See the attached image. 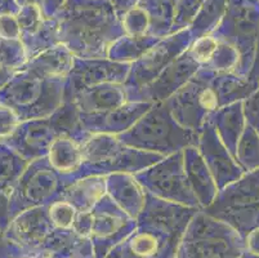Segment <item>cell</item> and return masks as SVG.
I'll return each instance as SVG.
<instances>
[{
	"instance_id": "60d3db41",
	"label": "cell",
	"mask_w": 259,
	"mask_h": 258,
	"mask_svg": "<svg viewBox=\"0 0 259 258\" xmlns=\"http://www.w3.org/2000/svg\"><path fill=\"white\" fill-rule=\"evenodd\" d=\"M0 39L20 40V26L16 16H0Z\"/></svg>"
},
{
	"instance_id": "d590c367",
	"label": "cell",
	"mask_w": 259,
	"mask_h": 258,
	"mask_svg": "<svg viewBox=\"0 0 259 258\" xmlns=\"http://www.w3.org/2000/svg\"><path fill=\"white\" fill-rule=\"evenodd\" d=\"M48 212L54 226L61 230H74L72 227H74L77 210L70 203L58 199L56 202L48 204Z\"/></svg>"
},
{
	"instance_id": "603a6c76",
	"label": "cell",
	"mask_w": 259,
	"mask_h": 258,
	"mask_svg": "<svg viewBox=\"0 0 259 258\" xmlns=\"http://www.w3.org/2000/svg\"><path fill=\"white\" fill-rule=\"evenodd\" d=\"M206 122L213 125L223 145L235 158L237 142L246 125L242 101L217 108L209 115Z\"/></svg>"
},
{
	"instance_id": "8d00e7d4",
	"label": "cell",
	"mask_w": 259,
	"mask_h": 258,
	"mask_svg": "<svg viewBox=\"0 0 259 258\" xmlns=\"http://www.w3.org/2000/svg\"><path fill=\"white\" fill-rule=\"evenodd\" d=\"M218 43L220 42L214 36H211L210 34L204 35V36L192 40L187 51L190 56L199 63L200 67H202L209 62L213 53L215 52L217 47H218Z\"/></svg>"
},
{
	"instance_id": "ba28073f",
	"label": "cell",
	"mask_w": 259,
	"mask_h": 258,
	"mask_svg": "<svg viewBox=\"0 0 259 258\" xmlns=\"http://www.w3.org/2000/svg\"><path fill=\"white\" fill-rule=\"evenodd\" d=\"M202 210L232 227L244 239L259 227V169L245 172L218 190L211 204Z\"/></svg>"
},
{
	"instance_id": "f1b7e54d",
	"label": "cell",
	"mask_w": 259,
	"mask_h": 258,
	"mask_svg": "<svg viewBox=\"0 0 259 258\" xmlns=\"http://www.w3.org/2000/svg\"><path fill=\"white\" fill-rule=\"evenodd\" d=\"M160 39L162 38L148 36V35H141V36L122 35L108 47L107 58L115 62L133 63L134 61L141 58L148 49H151L157 42H160Z\"/></svg>"
},
{
	"instance_id": "7c38bea8",
	"label": "cell",
	"mask_w": 259,
	"mask_h": 258,
	"mask_svg": "<svg viewBox=\"0 0 259 258\" xmlns=\"http://www.w3.org/2000/svg\"><path fill=\"white\" fill-rule=\"evenodd\" d=\"M146 193L165 202L200 209L188 185L183 167V150L164 156L155 164L134 174Z\"/></svg>"
},
{
	"instance_id": "d4e9b609",
	"label": "cell",
	"mask_w": 259,
	"mask_h": 258,
	"mask_svg": "<svg viewBox=\"0 0 259 258\" xmlns=\"http://www.w3.org/2000/svg\"><path fill=\"white\" fill-rule=\"evenodd\" d=\"M80 146L81 145L70 137H60L52 143L47 155L52 167L57 170L67 185H70L83 162Z\"/></svg>"
},
{
	"instance_id": "e575fe53",
	"label": "cell",
	"mask_w": 259,
	"mask_h": 258,
	"mask_svg": "<svg viewBox=\"0 0 259 258\" xmlns=\"http://www.w3.org/2000/svg\"><path fill=\"white\" fill-rule=\"evenodd\" d=\"M202 3L204 0H177L176 14H174L170 34H176L181 30L188 28L191 22L196 17Z\"/></svg>"
},
{
	"instance_id": "484cf974",
	"label": "cell",
	"mask_w": 259,
	"mask_h": 258,
	"mask_svg": "<svg viewBox=\"0 0 259 258\" xmlns=\"http://www.w3.org/2000/svg\"><path fill=\"white\" fill-rule=\"evenodd\" d=\"M106 194V177L92 176L67 185L60 199L70 203L77 212H87Z\"/></svg>"
},
{
	"instance_id": "4316f807",
	"label": "cell",
	"mask_w": 259,
	"mask_h": 258,
	"mask_svg": "<svg viewBox=\"0 0 259 258\" xmlns=\"http://www.w3.org/2000/svg\"><path fill=\"white\" fill-rule=\"evenodd\" d=\"M213 88L218 99V106L223 107L246 99L258 88V85L235 72H215Z\"/></svg>"
},
{
	"instance_id": "ee69618b",
	"label": "cell",
	"mask_w": 259,
	"mask_h": 258,
	"mask_svg": "<svg viewBox=\"0 0 259 258\" xmlns=\"http://www.w3.org/2000/svg\"><path fill=\"white\" fill-rule=\"evenodd\" d=\"M65 3L66 0H41V11L47 18H53Z\"/></svg>"
},
{
	"instance_id": "b9f144b4",
	"label": "cell",
	"mask_w": 259,
	"mask_h": 258,
	"mask_svg": "<svg viewBox=\"0 0 259 258\" xmlns=\"http://www.w3.org/2000/svg\"><path fill=\"white\" fill-rule=\"evenodd\" d=\"M12 221L11 209H9V193L0 191V233H6Z\"/></svg>"
},
{
	"instance_id": "681fc988",
	"label": "cell",
	"mask_w": 259,
	"mask_h": 258,
	"mask_svg": "<svg viewBox=\"0 0 259 258\" xmlns=\"http://www.w3.org/2000/svg\"><path fill=\"white\" fill-rule=\"evenodd\" d=\"M16 71L17 70H13V68H2L0 70V88H3L4 85L11 80Z\"/></svg>"
},
{
	"instance_id": "8992f818",
	"label": "cell",
	"mask_w": 259,
	"mask_h": 258,
	"mask_svg": "<svg viewBox=\"0 0 259 258\" xmlns=\"http://www.w3.org/2000/svg\"><path fill=\"white\" fill-rule=\"evenodd\" d=\"M80 149L83 162L70 183L92 176L136 174L164 158L159 154L146 153L122 145L114 134H92Z\"/></svg>"
},
{
	"instance_id": "cb8c5ba5",
	"label": "cell",
	"mask_w": 259,
	"mask_h": 258,
	"mask_svg": "<svg viewBox=\"0 0 259 258\" xmlns=\"http://www.w3.org/2000/svg\"><path fill=\"white\" fill-rule=\"evenodd\" d=\"M74 54L63 44H57L23 63L25 67L46 78H66L74 63Z\"/></svg>"
},
{
	"instance_id": "5b68a950",
	"label": "cell",
	"mask_w": 259,
	"mask_h": 258,
	"mask_svg": "<svg viewBox=\"0 0 259 258\" xmlns=\"http://www.w3.org/2000/svg\"><path fill=\"white\" fill-rule=\"evenodd\" d=\"M66 78H46L21 66L0 88V105L7 106L21 122L47 118L63 102Z\"/></svg>"
},
{
	"instance_id": "7bdbcfd3",
	"label": "cell",
	"mask_w": 259,
	"mask_h": 258,
	"mask_svg": "<svg viewBox=\"0 0 259 258\" xmlns=\"http://www.w3.org/2000/svg\"><path fill=\"white\" fill-rule=\"evenodd\" d=\"M20 257H32L29 253H26L22 248L13 244L7 239L0 240V258H20Z\"/></svg>"
},
{
	"instance_id": "7dc6e473",
	"label": "cell",
	"mask_w": 259,
	"mask_h": 258,
	"mask_svg": "<svg viewBox=\"0 0 259 258\" xmlns=\"http://www.w3.org/2000/svg\"><path fill=\"white\" fill-rule=\"evenodd\" d=\"M248 80H250L254 84L259 85V35L258 40H256V46L255 51H254V58L253 63H251L250 71L248 74Z\"/></svg>"
},
{
	"instance_id": "4dcf8cb0",
	"label": "cell",
	"mask_w": 259,
	"mask_h": 258,
	"mask_svg": "<svg viewBox=\"0 0 259 258\" xmlns=\"http://www.w3.org/2000/svg\"><path fill=\"white\" fill-rule=\"evenodd\" d=\"M27 164L29 162L23 159L20 154L0 141V191L11 194Z\"/></svg>"
},
{
	"instance_id": "ac0fdd59",
	"label": "cell",
	"mask_w": 259,
	"mask_h": 258,
	"mask_svg": "<svg viewBox=\"0 0 259 258\" xmlns=\"http://www.w3.org/2000/svg\"><path fill=\"white\" fill-rule=\"evenodd\" d=\"M196 148L213 176L218 190L239 179L245 173L209 122L200 129Z\"/></svg>"
},
{
	"instance_id": "2e32d148",
	"label": "cell",
	"mask_w": 259,
	"mask_h": 258,
	"mask_svg": "<svg viewBox=\"0 0 259 258\" xmlns=\"http://www.w3.org/2000/svg\"><path fill=\"white\" fill-rule=\"evenodd\" d=\"M199 68V63L190 56L188 51H185L174 58L151 83L131 94L128 102H162L183 87Z\"/></svg>"
},
{
	"instance_id": "d6a6232c",
	"label": "cell",
	"mask_w": 259,
	"mask_h": 258,
	"mask_svg": "<svg viewBox=\"0 0 259 258\" xmlns=\"http://www.w3.org/2000/svg\"><path fill=\"white\" fill-rule=\"evenodd\" d=\"M220 42V40H218ZM239 63V54L232 47L220 42L209 62L202 67L214 72H234Z\"/></svg>"
},
{
	"instance_id": "44dd1931",
	"label": "cell",
	"mask_w": 259,
	"mask_h": 258,
	"mask_svg": "<svg viewBox=\"0 0 259 258\" xmlns=\"http://www.w3.org/2000/svg\"><path fill=\"white\" fill-rule=\"evenodd\" d=\"M80 114L102 113L128 102L124 84L103 83L80 91L70 99Z\"/></svg>"
},
{
	"instance_id": "9a60e30c",
	"label": "cell",
	"mask_w": 259,
	"mask_h": 258,
	"mask_svg": "<svg viewBox=\"0 0 259 258\" xmlns=\"http://www.w3.org/2000/svg\"><path fill=\"white\" fill-rule=\"evenodd\" d=\"M131 63H121L110 58H80L74 57V63L66 77L63 101H70L76 93L93 85L103 83H121L126 80Z\"/></svg>"
},
{
	"instance_id": "8fae6325",
	"label": "cell",
	"mask_w": 259,
	"mask_h": 258,
	"mask_svg": "<svg viewBox=\"0 0 259 258\" xmlns=\"http://www.w3.org/2000/svg\"><path fill=\"white\" fill-rule=\"evenodd\" d=\"M214 75V71L200 67L183 87L165 99L173 118L182 127L200 132L209 115L220 108L213 88Z\"/></svg>"
},
{
	"instance_id": "f35d334b",
	"label": "cell",
	"mask_w": 259,
	"mask_h": 258,
	"mask_svg": "<svg viewBox=\"0 0 259 258\" xmlns=\"http://www.w3.org/2000/svg\"><path fill=\"white\" fill-rule=\"evenodd\" d=\"M246 124L250 125L259 136V85L246 99L242 101Z\"/></svg>"
},
{
	"instance_id": "f546056e",
	"label": "cell",
	"mask_w": 259,
	"mask_h": 258,
	"mask_svg": "<svg viewBox=\"0 0 259 258\" xmlns=\"http://www.w3.org/2000/svg\"><path fill=\"white\" fill-rule=\"evenodd\" d=\"M228 0H204L196 17L188 26L192 40L209 35L217 28L225 16Z\"/></svg>"
},
{
	"instance_id": "816d5d0a",
	"label": "cell",
	"mask_w": 259,
	"mask_h": 258,
	"mask_svg": "<svg viewBox=\"0 0 259 258\" xmlns=\"http://www.w3.org/2000/svg\"><path fill=\"white\" fill-rule=\"evenodd\" d=\"M241 258H259V255L258 254H253V253H249V252H246V250H245Z\"/></svg>"
},
{
	"instance_id": "4fadbf2b",
	"label": "cell",
	"mask_w": 259,
	"mask_h": 258,
	"mask_svg": "<svg viewBox=\"0 0 259 258\" xmlns=\"http://www.w3.org/2000/svg\"><path fill=\"white\" fill-rule=\"evenodd\" d=\"M191 43L192 36L188 28H185L160 39V42L148 49L141 58L131 63L128 78L124 82L126 99L134 92L140 91L142 87L151 83L174 58L187 51Z\"/></svg>"
},
{
	"instance_id": "d6986e66",
	"label": "cell",
	"mask_w": 259,
	"mask_h": 258,
	"mask_svg": "<svg viewBox=\"0 0 259 258\" xmlns=\"http://www.w3.org/2000/svg\"><path fill=\"white\" fill-rule=\"evenodd\" d=\"M150 102H126L102 113L80 114V124L91 134H117L128 131L143 114L151 107Z\"/></svg>"
},
{
	"instance_id": "f5cc1de1",
	"label": "cell",
	"mask_w": 259,
	"mask_h": 258,
	"mask_svg": "<svg viewBox=\"0 0 259 258\" xmlns=\"http://www.w3.org/2000/svg\"><path fill=\"white\" fill-rule=\"evenodd\" d=\"M48 258H75V257H71V255H62V257H61V255H51V257Z\"/></svg>"
},
{
	"instance_id": "3957f363",
	"label": "cell",
	"mask_w": 259,
	"mask_h": 258,
	"mask_svg": "<svg viewBox=\"0 0 259 258\" xmlns=\"http://www.w3.org/2000/svg\"><path fill=\"white\" fill-rule=\"evenodd\" d=\"M91 136L80 124L76 106L71 101H63L52 115L21 122L15 131L0 141L30 163L48 155L52 143L60 137H70L83 145Z\"/></svg>"
},
{
	"instance_id": "f907efd6",
	"label": "cell",
	"mask_w": 259,
	"mask_h": 258,
	"mask_svg": "<svg viewBox=\"0 0 259 258\" xmlns=\"http://www.w3.org/2000/svg\"><path fill=\"white\" fill-rule=\"evenodd\" d=\"M17 4L21 7H26V6H39L41 7V0H16Z\"/></svg>"
},
{
	"instance_id": "7a4b0ae2",
	"label": "cell",
	"mask_w": 259,
	"mask_h": 258,
	"mask_svg": "<svg viewBox=\"0 0 259 258\" xmlns=\"http://www.w3.org/2000/svg\"><path fill=\"white\" fill-rule=\"evenodd\" d=\"M54 18L60 44L80 58H106L108 47L125 35L110 0H66Z\"/></svg>"
},
{
	"instance_id": "7402d4cb",
	"label": "cell",
	"mask_w": 259,
	"mask_h": 258,
	"mask_svg": "<svg viewBox=\"0 0 259 258\" xmlns=\"http://www.w3.org/2000/svg\"><path fill=\"white\" fill-rule=\"evenodd\" d=\"M106 177V194L128 213L132 218H137L143 209L146 191L131 173H112Z\"/></svg>"
},
{
	"instance_id": "74e56055",
	"label": "cell",
	"mask_w": 259,
	"mask_h": 258,
	"mask_svg": "<svg viewBox=\"0 0 259 258\" xmlns=\"http://www.w3.org/2000/svg\"><path fill=\"white\" fill-rule=\"evenodd\" d=\"M122 28L125 35L129 36H141V35H147L148 20L145 12L137 6L126 12L121 17Z\"/></svg>"
},
{
	"instance_id": "f6af8a7d",
	"label": "cell",
	"mask_w": 259,
	"mask_h": 258,
	"mask_svg": "<svg viewBox=\"0 0 259 258\" xmlns=\"http://www.w3.org/2000/svg\"><path fill=\"white\" fill-rule=\"evenodd\" d=\"M245 250L253 254L259 255V227L254 229L244 238Z\"/></svg>"
},
{
	"instance_id": "5bb4252c",
	"label": "cell",
	"mask_w": 259,
	"mask_h": 258,
	"mask_svg": "<svg viewBox=\"0 0 259 258\" xmlns=\"http://www.w3.org/2000/svg\"><path fill=\"white\" fill-rule=\"evenodd\" d=\"M137 226L132 218L107 194L91 209L89 239L93 244L96 258H105L115 245L121 243Z\"/></svg>"
},
{
	"instance_id": "ab89813d",
	"label": "cell",
	"mask_w": 259,
	"mask_h": 258,
	"mask_svg": "<svg viewBox=\"0 0 259 258\" xmlns=\"http://www.w3.org/2000/svg\"><path fill=\"white\" fill-rule=\"evenodd\" d=\"M20 123L21 120L11 108L0 105V139L8 137Z\"/></svg>"
},
{
	"instance_id": "836d02e7",
	"label": "cell",
	"mask_w": 259,
	"mask_h": 258,
	"mask_svg": "<svg viewBox=\"0 0 259 258\" xmlns=\"http://www.w3.org/2000/svg\"><path fill=\"white\" fill-rule=\"evenodd\" d=\"M26 61L25 49L20 40L0 39V70H18Z\"/></svg>"
},
{
	"instance_id": "ffe728a7",
	"label": "cell",
	"mask_w": 259,
	"mask_h": 258,
	"mask_svg": "<svg viewBox=\"0 0 259 258\" xmlns=\"http://www.w3.org/2000/svg\"><path fill=\"white\" fill-rule=\"evenodd\" d=\"M183 167L200 209H204L211 204L218 193V188L196 146L183 149Z\"/></svg>"
},
{
	"instance_id": "277c9868",
	"label": "cell",
	"mask_w": 259,
	"mask_h": 258,
	"mask_svg": "<svg viewBox=\"0 0 259 258\" xmlns=\"http://www.w3.org/2000/svg\"><path fill=\"white\" fill-rule=\"evenodd\" d=\"M116 138L128 148L168 156L188 146H196L199 132L182 127L162 101L152 103L128 131L117 134Z\"/></svg>"
},
{
	"instance_id": "9c48e42d",
	"label": "cell",
	"mask_w": 259,
	"mask_h": 258,
	"mask_svg": "<svg viewBox=\"0 0 259 258\" xmlns=\"http://www.w3.org/2000/svg\"><path fill=\"white\" fill-rule=\"evenodd\" d=\"M210 35L237 52L234 72L248 79L259 35V0H228L222 21Z\"/></svg>"
},
{
	"instance_id": "bcb514c9",
	"label": "cell",
	"mask_w": 259,
	"mask_h": 258,
	"mask_svg": "<svg viewBox=\"0 0 259 258\" xmlns=\"http://www.w3.org/2000/svg\"><path fill=\"white\" fill-rule=\"evenodd\" d=\"M138 2H140V0H110V3L114 7L115 12H116L117 16H119L120 18H121L126 12H129L131 9H133L134 7L137 6Z\"/></svg>"
},
{
	"instance_id": "30bf717a",
	"label": "cell",
	"mask_w": 259,
	"mask_h": 258,
	"mask_svg": "<svg viewBox=\"0 0 259 258\" xmlns=\"http://www.w3.org/2000/svg\"><path fill=\"white\" fill-rule=\"evenodd\" d=\"M66 186L65 179L52 167L47 156L30 162L9 194L12 219L23 210L58 200Z\"/></svg>"
},
{
	"instance_id": "11a10c76",
	"label": "cell",
	"mask_w": 259,
	"mask_h": 258,
	"mask_svg": "<svg viewBox=\"0 0 259 258\" xmlns=\"http://www.w3.org/2000/svg\"><path fill=\"white\" fill-rule=\"evenodd\" d=\"M2 239H3V234L0 233V240H2Z\"/></svg>"
},
{
	"instance_id": "c3c4849f",
	"label": "cell",
	"mask_w": 259,
	"mask_h": 258,
	"mask_svg": "<svg viewBox=\"0 0 259 258\" xmlns=\"http://www.w3.org/2000/svg\"><path fill=\"white\" fill-rule=\"evenodd\" d=\"M20 9L16 0H0V16H6V14L17 16Z\"/></svg>"
},
{
	"instance_id": "e0dca14e",
	"label": "cell",
	"mask_w": 259,
	"mask_h": 258,
	"mask_svg": "<svg viewBox=\"0 0 259 258\" xmlns=\"http://www.w3.org/2000/svg\"><path fill=\"white\" fill-rule=\"evenodd\" d=\"M20 26V42L29 61L41 52L60 44L58 23L56 18H47L41 7H21L16 16Z\"/></svg>"
},
{
	"instance_id": "db71d44e",
	"label": "cell",
	"mask_w": 259,
	"mask_h": 258,
	"mask_svg": "<svg viewBox=\"0 0 259 258\" xmlns=\"http://www.w3.org/2000/svg\"><path fill=\"white\" fill-rule=\"evenodd\" d=\"M49 255H32V257H20V258H48Z\"/></svg>"
},
{
	"instance_id": "6da1fadb",
	"label": "cell",
	"mask_w": 259,
	"mask_h": 258,
	"mask_svg": "<svg viewBox=\"0 0 259 258\" xmlns=\"http://www.w3.org/2000/svg\"><path fill=\"white\" fill-rule=\"evenodd\" d=\"M196 210L146 193L136 229L105 258H176L186 227Z\"/></svg>"
},
{
	"instance_id": "83f0119b",
	"label": "cell",
	"mask_w": 259,
	"mask_h": 258,
	"mask_svg": "<svg viewBox=\"0 0 259 258\" xmlns=\"http://www.w3.org/2000/svg\"><path fill=\"white\" fill-rule=\"evenodd\" d=\"M177 0H140L138 8L142 9L148 20V36L165 38L170 35L176 14Z\"/></svg>"
},
{
	"instance_id": "1f68e13d",
	"label": "cell",
	"mask_w": 259,
	"mask_h": 258,
	"mask_svg": "<svg viewBox=\"0 0 259 258\" xmlns=\"http://www.w3.org/2000/svg\"><path fill=\"white\" fill-rule=\"evenodd\" d=\"M235 160L244 172L259 169V136L249 124L245 125L237 142Z\"/></svg>"
},
{
	"instance_id": "52a82bcc",
	"label": "cell",
	"mask_w": 259,
	"mask_h": 258,
	"mask_svg": "<svg viewBox=\"0 0 259 258\" xmlns=\"http://www.w3.org/2000/svg\"><path fill=\"white\" fill-rule=\"evenodd\" d=\"M244 239L228 225L197 209L186 227L176 258H241Z\"/></svg>"
}]
</instances>
